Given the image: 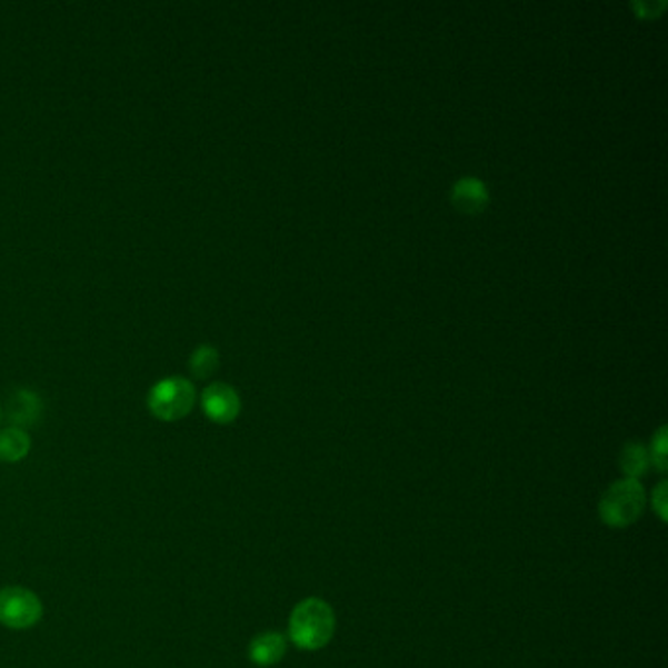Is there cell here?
I'll return each instance as SVG.
<instances>
[{
  "label": "cell",
  "mask_w": 668,
  "mask_h": 668,
  "mask_svg": "<svg viewBox=\"0 0 668 668\" xmlns=\"http://www.w3.org/2000/svg\"><path fill=\"white\" fill-rule=\"evenodd\" d=\"M668 485L667 480H660L659 485L652 490V510L659 516L660 521L668 520Z\"/></svg>",
  "instance_id": "13"
},
{
  "label": "cell",
  "mask_w": 668,
  "mask_h": 668,
  "mask_svg": "<svg viewBox=\"0 0 668 668\" xmlns=\"http://www.w3.org/2000/svg\"><path fill=\"white\" fill-rule=\"evenodd\" d=\"M287 637L279 631H265L251 639L249 644V660L257 667L267 668L281 662L282 657L287 655Z\"/></svg>",
  "instance_id": "8"
},
{
  "label": "cell",
  "mask_w": 668,
  "mask_h": 668,
  "mask_svg": "<svg viewBox=\"0 0 668 668\" xmlns=\"http://www.w3.org/2000/svg\"><path fill=\"white\" fill-rule=\"evenodd\" d=\"M336 634V614L322 598H306L297 604L289 619V637L302 651H318Z\"/></svg>",
  "instance_id": "1"
},
{
  "label": "cell",
  "mask_w": 668,
  "mask_h": 668,
  "mask_svg": "<svg viewBox=\"0 0 668 668\" xmlns=\"http://www.w3.org/2000/svg\"><path fill=\"white\" fill-rule=\"evenodd\" d=\"M667 446V426H662V428H659V431L655 433V438H652L651 453H649V459H651L652 467L659 470V472H665L668 467Z\"/></svg>",
  "instance_id": "12"
},
{
  "label": "cell",
  "mask_w": 668,
  "mask_h": 668,
  "mask_svg": "<svg viewBox=\"0 0 668 668\" xmlns=\"http://www.w3.org/2000/svg\"><path fill=\"white\" fill-rule=\"evenodd\" d=\"M647 492L639 480L621 479L604 492L598 512L600 520L610 528L634 526L645 512Z\"/></svg>",
  "instance_id": "2"
},
{
  "label": "cell",
  "mask_w": 668,
  "mask_h": 668,
  "mask_svg": "<svg viewBox=\"0 0 668 668\" xmlns=\"http://www.w3.org/2000/svg\"><path fill=\"white\" fill-rule=\"evenodd\" d=\"M490 202V192H488L487 182L479 177H461L455 182L451 189V205H453L461 215H480Z\"/></svg>",
  "instance_id": "6"
},
{
  "label": "cell",
  "mask_w": 668,
  "mask_h": 668,
  "mask_svg": "<svg viewBox=\"0 0 668 668\" xmlns=\"http://www.w3.org/2000/svg\"><path fill=\"white\" fill-rule=\"evenodd\" d=\"M42 398L38 397L33 390L18 388L12 392L9 406H7L10 426L28 431V428H32L38 421L42 420Z\"/></svg>",
  "instance_id": "7"
},
{
  "label": "cell",
  "mask_w": 668,
  "mask_h": 668,
  "mask_svg": "<svg viewBox=\"0 0 668 668\" xmlns=\"http://www.w3.org/2000/svg\"><path fill=\"white\" fill-rule=\"evenodd\" d=\"M0 418H2V405H0Z\"/></svg>",
  "instance_id": "14"
},
{
  "label": "cell",
  "mask_w": 668,
  "mask_h": 668,
  "mask_svg": "<svg viewBox=\"0 0 668 668\" xmlns=\"http://www.w3.org/2000/svg\"><path fill=\"white\" fill-rule=\"evenodd\" d=\"M32 451V438L26 429L9 428L0 429V461L20 462Z\"/></svg>",
  "instance_id": "9"
},
{
  "label": "cell",
  "mask_w": 668,
  "mask_h": 668,
  "mask_svg": "<svg viewBox=\"0 0 668 668\" xmlns=\"http://www.w3.org/2000/svg\"><path fill=\"white\" fill-rule=\"evenodd\" d=\"M200 408L208 420L228 426L240 416L241 398L228 382H212L200 395Z\"/></svg>",
  "instance_id": "5"
},
{
  "label": "cell",
  "mask_w": 668,
  "mask_h": 668,
  "mask_svg": "<svg viewBox=\"0 0 668 668\" xmlns=\"http://www.w3.org/2000/svg\"><path fill=\"white\" fill-rule=\"evenodd\" d=\"M220 367V353L215 346L202 343L192 351L189 359V369L195 379H210Z\"/></svg>",
  "instance_id": "11"
},
{
  "label": "cell",
  "mask_w": 668,
  "mask_h": 668,
  "mask_svg": "<svg viewBox=\"0 0 668 668\" xmlns=\"http://www.w3.org/2000/svg\"><path fill=\"white\" fill-rule=\"evenodd\" d=\"M649 465H651V459H649V451L645 449L644 443H639V441H629V443H626V447L621 449V455H619V467L626 472L627 479H641L645 472L649 470Z\"/></svg>",
  "instance_id": "10"
},
{
  "label": "cell",
  "mask_w": 668,
  "mask_h": 668,
  "mask_svg": "<svg viewBox=\"0 0 668 668\" xmlns=\"http://www.w3.org/2000/svg\"><path fill=\"white\" fill-rule=\"evenodd\" d=\"M42 618V598L33 590L18 585L0 588V626L24 631L38 626Z\"/></svg>",
  "instance_id": "4"
},
{
  "label": "cell",
  "mask_w": 668,
  "mask_h": 668,
  "mask_svg": "<svg viewBox=\"0 0 668 668\" xmlns=\"http://www.w3.org/2000/svg\"><path fill=\"white\" fill-rule=\"evenodd\" d=\"M197 388L185 377H167L149 388L148 410L161 421L187 418L197 405Z\"/></svg>",
  "instance_id": "3"
}]
</instances>
